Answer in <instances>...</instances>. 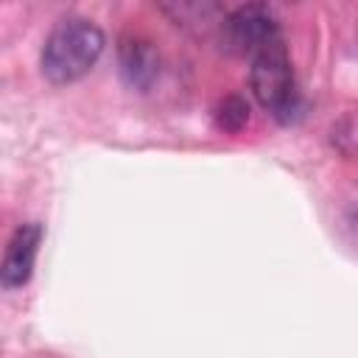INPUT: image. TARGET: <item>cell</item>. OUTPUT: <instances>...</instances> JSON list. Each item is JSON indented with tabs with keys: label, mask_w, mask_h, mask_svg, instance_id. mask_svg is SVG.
<instances>
[{
	"label": "cell",
	"mask_w": 358,
	"mask_h": 358,
	"mask_svg": "<svg viewBox=\"0 0 358 358\" xmlns=\"http://www.w3.org/2000/svg\"><path fill=\"white\" fill-rule=\"evenodd\" d=\"M280 39V20L274 8L263 3H249L224 14L221 20V45L238 56H257L266 45Z\"/></svg>",
	"instance_id": "obj_3"
},
{
	"label": "cell",
	"mask_w": 358,
	"mask_h": 358,
	"mask_svg": "<svg viewBox=\"0 0 358 358\" xmlns=\"http://www.w3.org/2000/svg\"><path fill=\"white\" fill-rule=\"evenodd\" d=\"M39 243H42L39 224H22L14 229L6 246V255H3V266H0V280L6 288H22L31 280Z\"/></svg>",
	"instance_id": "obj_4"
},
{
	"label": "cell",
	"mask_w": 358,
	"mask_h": 358,
	"mask_svg": "<svg viewBox=\"0 0 358 358\" xmlns=\"http://www.w3.org/2000/svg\"><path fill=\"white\" fill-rule=\"evenodd\" d=\"M252 92L280 123H291L299 115V92L282 36L252 59Z\"/></svg>",
	"instance_id": "obj_2"
},
{
	"label": "cell",
	"mask_w": 358,
	"mask_h": 358,
	"mask_svg": "<svg viewBox=\"0 0 358 358\" xmlns=\"http://www.w3.org/2000/svg\"><path fill=\"white\" fill-rule=\"evenodd\" d=\"M103 53V34L95 22L62 20L42 45V76L50 84H73L84 78Z\"/></svg>",
	"instance_id": "obj_1"
},
{
	"label": "cell",
	"mask_w": 358,
	"mask_h": 358,
	"mask_svg": "<svg viewBox=\"0 0 358 358\" xmlns=\"http://www.w3.org/2000/svg\"><path fill=\"white\" fill-rule=\"evenodd\" d=\"M117 62H120V76L126 78L129 87L145 92L159 76V56L151 48L148 39L143 36H123L117 48Z\"/></svg>",
	"instance_id": "obj_5"
},
{
	"label": "cell",
	"mask_w": 358,
	"mask_h": 358,
	"mask_svg": "<svg viewBox=\"0 0 358 358\" xmlns=\"http://www.w3.org/2000/svg\"><path fill=\"white\" fill-rule=\"evenodd\" d=\"M213 117H215V126H218L221 131L238 134V131L249 123V103H246V98H241V95H227L224 101H218Z\"/></svg>",
	"instance_id": "obj_6"
}]
</instances>
